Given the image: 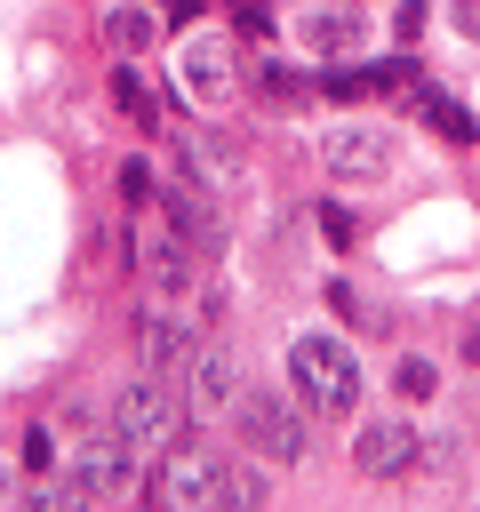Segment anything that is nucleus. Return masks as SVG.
Wrapping results in <instances>:
<instances>
[{
  "label": "nucleus",
  "mask_w": 480,
  "mask_h": 512,
  "mask_svg": "<svg viewBox=\"0 0 480 512\" xmlns=\"http://www.w3.org/2000/svg\"><path fill=\"white\" fill-rule=\"evenodd\" d=\"M448 24H456L464 40H480V0H448Z\"/></svg>",
  "instance_id": "6ab92c4d"
},
{
  "label": "nucleus",
  "mask_w": 480,
  "mask_h": 512,
  "mask_svg": "<svg viewBox=\"0 0 480 512\" xmlns=\"http://www.w3.org/2000/svg\"><path fill=\"white\" fill-rule=\"evenodd\" d=\"M184 376H192V408H200V416L232 408V352H216V344H208V352H192V360H184Z\"/></svg>",
  "instance_id": "6e6552de"
},
{
  "label": "nucleus",
  "mask_w": 480,
  "mask_h": 512,
  "mask_svg": "<svg viewBox=\"0 0 480 512\" xmlns=\"http://www.w3.org/2000/svg\"><path fill=\"white\" fill-rule=\"evenodd\" d=\"M416 456H424V432H416L408 416H384V424H368V432L352 440V464H360L368 480H400Z\"/></svg>",
  "instance_id": "0eeeda50"
},
{
  "label": "nucleus",
  "mask_w": 480,
  "mask_h": 512,
  "mask_svg": "<svg viewBox=\"0 0 480 512\" xmlns=\"http://www.w3.org/2000/svg\"><path fill=\"white\" fill-rule=\"evenodd\" d=\"M48 464H56V432L32 424V432H24V472H48Z\"/></svg>",
  "instance_id": "f3484780"
},
{
  "label": "nucleus",
  "mask_w": 480,
  "mask_h": 512,
  "mask_svg": "<svg viewBox=\"0 0 480 512\" xmlns=\"http://www.w3.org/2000/svg\"><path fill=\"white\" fill-rule=\"evenodd\" d=\"M152 32H160L152 8H112V16H104V48H112V56H144Z\"/></svg>",
  "instance_id": "9b49d317"
},
{
  "label": "nucleus",
  "mask_w": 480,
  "mask_h": 512,
  "mask_svg": "<svg viewBox=\"0 0 480 512\" xmlns=\"http://www.w3.org/2000/svg\"><path fill=\"white\" fill-rule=\"evenodd\" d=\"M0 504H16V464H0Z\"/></svg>",
  "instance_id": "412c9836"
},
{
  "label": "nucleus",
  "mask_w": 480,
  "mask_h": 512,
  "mask_svg": "<svg viewBox=\"0 0 480 512\" xmlns=\"http://www.w3.org/2000/svg\"><path fill=\"white\" fill-rule=\"evenodd\" d=\"M320 160H328V176H336V184H368V176H384V168H392V136H384V128H368V120H352V128H328Z\"/></svg>",
  "instance_id": "423d86ee"
},
{
  "label": "nucleus",
  "mask_w": 480,
  "mask_h": 512,
  "mask_svg": "<svg viewBox=\"0 0 480 512\" xmlns=\"http://www.w3.org/2000/svg\"><path fill=\"white\" fill-rule=\"evenodd\" d=\"M392 392H400V400H432V392H440V368H432L424 352H400V368H392Z\"/></svg>",
  "instance_id": "2eb2a0df"
},
{
  "label": "nucleus",
  "mask_w": 480,
  "mask_h": 512,
  "mask_svg": "<svg viewBox=\"0 0 480 512\" xmlns=\"http://www.w3.org/2000/svg\"><path fill=\"white\" fill-rule=\"evenodd\" d=\"M120 184H128V200H144V192H152V168H144V160H128V168H120Z\"/></svg>",
  "instance_id": "aec40b11"
},
{
  "label": "nucleus",
  "mask_w": 480,
  "mask_h": 512,
  "mask_svg": "<svg viewBox=\"0 0 480 512\" xmlns=\"http://www.w3.org/2000/svg\"><path fill=\"white\" fill-rule=\"evenodd\" d=\"M424 112H432V128H440V136H456V144H464V136L480 128V120H472L464 104H448V96H432V88H424Z\"/></svg>",
  "instance_id": "dca6fc26"
},
{
  "label": "nucleus",
  "mask_w": 480,
  "mask_h": 512,
  "mask_svg": "<svg viewBox=\"0 0 480 512\" xmlns=\"http://www.w3.org/2000/svg\"><path fill=\"white\" fill-rule=\"evenodd\" d=\"M192 240H176V232H152L144 240V272H152V288H184L192 280V256H184Z\"/></svg>",
  "instance_id": "9d476101"
},
{
  "label": "nucleus",
  "mask_w": 480,
  "mask_h": 512,
  "mask_svg": "<svg viewBox=\"0 0 480 512\" xmlns=\"http://www.w3.org/2000/svg\"><path fill=\"white\" fill-rule=\"evenodd\" d=\"M240 432H248V448L272 456V464H296V456H304V416H296L280 392H248V400H240Z\"/></svg>",
  "instance_id": "39448f33"
},
{
  "label": "nucleus",
  "mask_w": 480,
  "mask_h": 512,
  "mask_svg": "<svg viewBox=\"0 0 480 512\" xmlns=\"http://www.w3.org/2000/svg\"><path fill=\"white\" fill-rule=\"evenodd\" d=\"M184 360H192V328L184 320H152L144 328V368L160 376V368H184Z\"/></svg>",
  "instance_id": "f8f14e48"
},
{
  "label": "nucleus",
  "mask_w": 480,
  "mask_h": 512,
  "mask_svg": "<svg viewBox=\"0 0 480 512\" xmlns=\"http://www.w3.org/2000/svg\"><path fill=\"white\" fill-rule=\"evenodd\" d=\"M288 376H296V392H304L312 408H328V416H352V408H360V360H352V344H336V336H296V344H288Z\"/></svg>",
  "instance_id": "f257e3e1"
},
{
  "label": "nucleus",
  "mask_w": 480,
  "mask_h": 512,
  "mask_svg": "<svg viewBox=\"0 0 480 512\" xmlns=\"http://www.w3.org/2000/svg\"><path fill=\"white\" fill-rule=\"evenodd\" d=\"M112 104H120L128 120H144V128L160 120V96L144 88V72H136V64H120V72H112Z\"/></svg>",
  "instance_id": "4468645a"
},
{
  "label": "nucleus",
  "mask_w": 480,
  "mask_h": 512,
  "mask_svg": "<svg viewBox=\"0 0 480 512\" xmlns=\"http://www.w3.org/2000/svg\"><path fill=\"white\" fill-rule=\"evenodd\" d=\"M216 488H224V464H216L208 448H168L160 472H152V504H168V512L216 504Z\"/></svg>",
  "instance_id": "20e7f679"
},
{
  "label": "nucleus",
  "mask_w": 480,
  "mask_h": 512,
  "mask_svg": "<svg viewBox=\"0 0 480 512\" xmlns=\"http://www.w3.org/2000/svg\"><path fill=\"white\" fill-rule=\"evenodd\" d=\"M320 232H328V240H352L360 224H352V208H336V200H328V208H320Z\"/></svg>",
  "instance_id": "a211bd4d"
},
{
  "label": "nucleus",
  "mask_w": 480,
  "mask_h": 512,
  "mask_svg": "<svg viewBox=\"0 0 480 512\" xmlns=\"http://www.w3.org/2000/svg\"><path fill=\"white\" fill-rule=\"evenodd\" d=\"M464 360H472V368H480V328H464Z\"/></svg>",
  "instance_id": "4be33fe9"
},
{
  "label": "nucleus",
  "mask_w": 480,
  "mask_h": 512,
  "mask_svg": "<svg viewBox=\"0 0 480 512\" xmlns=\"http://www.w3.org/2000/svg\"><path fill=\"white\" fill-rule=\"evenodd\" d=\"M136 440H120V432H104V440H80L72 448V496H136Z\"/></svg>",
  "instance_id": "f03ea898"
},
{
  "label": "nucleus",
  "mask_w": 480,
  "mask_h": 512,
  "mask_svg": "<svg viewBox=\"0 0 480 512\" xmlns=\"http://www.w3.org/2000/svg\"><path fill=\"white\" fill-rule=\"evenodd\" d=\"M112 432L136 440V448H168V440H176V400L152 384V368H144L136 384L112 392Z\"/></svg>",
  "instance_id": "7ed1b4c3"
},
{
  "label": "nucleus",
  "mask_w": 480,
  "mask_h": 512,
  "mask_svg": "<svg viewBox=\"0 0 480 512\" xmlns=\"http://www.w3.org/2000/svg\"><path fill=\"white\" fill-rule=\"evenodd\" d=\"M216 504H224V512H256V504H272V480H264L256 464H224V488H216Z\"/></svg>",
  "instance_id": "ddd939ff"
},
{
  "label": "nucleus",
  "mask_w": 480,
  "mask_h": 512,
  "mask_svg": "<svg viewBox=\"0 0 480 512\" xmlns=\"http://www.w3.org/2000/svg\"><path fill=\"white\" fill-rule=\"evenodd\" d=\"M184 80H192V96H200V104H224V96H232V64H224L208 40H192V48H184Z\"/></svg>",
  "instance_id": "1a4fd4ad"
}]
</instances>
